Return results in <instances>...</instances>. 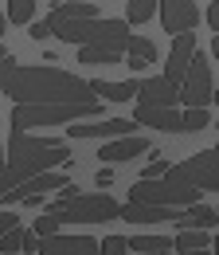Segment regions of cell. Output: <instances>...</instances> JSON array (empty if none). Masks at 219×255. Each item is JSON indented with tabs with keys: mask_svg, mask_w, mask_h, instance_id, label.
I'll return each mask as SVG.
<instances>
[{
	"mask_svg": "<svg viewBox=\"0 0 219 255\" xmlns=\"http://www.w3.org/2000/svg\"><path fill=\"white\" fill-rule=\"evenodd\" d=\"M0 95L12 102H98L86 79L59 67H20L12 63L0 79Z\"/></svg>",
	"mask_w": 219,
	"mask_h": 255,
	"instance_id": "obj_1",
	"label": "cell"
},
{
	"mask_svg": "<svg viewBox=\"0 0 219 255\" xmlns=\"http://www.w3.org/2000/svg\"><path fill=\"white\" fill-rule=\"evenodd\" d=\"M55 165L63 169L74 165V153H71V145H63V137H35L28 129H12L8 145H4V192Z\"/></svg>",
	"mask_w": 219,
	"mask_h": 255,
	"instance_id": "obj_2",
	"label": "cell"
},
{
	"mask_svg": "<svg viewBox=\"0 0 219 255\" xmlns=\"http://www.w3.org/2000/svg\"><path fill=\"white\" fill-rule=\"evenodd\" d=\"M102 102H16L12 110V129H31V126H63L78 118H98Z\"/></svg>",
	"mask_w": 219,
	"mask_h": 255,
	"instance_id": "obj_3",
	"label": "cell"
},
{
	"mask_svg": "<svg viewBox=\"0 0 219 255\" xmlns=\"http://www.w3.org/2000/svg\"><path fill=\"white\" fill-rule=\"evenodd\" d=\"M51 35H59L63 43H102V47H122L125 51V39H129V24L125 20H47Z\"/></svg>",
	"mask_w": 219,
	"mask_h": 255,
	"instance_id": "obj_4",
	"label": "cell"
},
{
	"mask_svg": "<svg viewBox=\"0 0 219 255\" xmlns=\"http://www.w3.org/2000/svg\"><path fill=\"white\" fill-rule=\"evenodd\" d=\"M204 192L196 185H188L180 177L164 173V177H141L133 189H129V200H145V204H168V208H184V204H196Z\"/></svg>",
	"mask_w": 219,
	"mask_h": 255,
	"instance_id": "obj_5",
	"label": "cell"
},
{
	"mask_svg": "<svg viewBox=\"0 0 219 255\" xmlns=\"http://www.w3.org/2000/svg\"><path fill=\"white\" fill-rule=\"evenodd\" d=\"M118 212H122V204L110 192H74L59 208L63 224H110L118 220Z\"/></svg>",
	"mask_w": 219,
	"mask_h": 255,
	"instance_id": "obj_6",
	"label": "cell"
},
{
	"mask_svg": "<svg viewBox=\"0 0 219 255\" xmlns=\"http://www.w3.org/2000/svg\"><path fill=\"white\" fill-rule=\"evenodd\" d=\"M176 98H180L184 106H212V102H216V79H212V59H208V51H192Z\"/></svg>",
	"mask_w": 219,
	"mask_h": 255,
	"instance_id": "obj_7",
	"label": "cell"
},
{
	"mask_svg": "<svg viewBox=\"0 0 219 255\" xmlns=\"http://www.w3.org/2000/svg\"><path fill=\"white\" fill-rule=\"evenodd\" d=\"M168 173L188 181V185H196L200 192H216L219 189V153L216 149H204V153L188 157L184 165H168Z\"/></svg>",
	"mask_w": 219,
	"mask_h": 255,
	"instance_id": "obj_8",
	"label": "cell"
},
{
	"mask_svg": "<svg viewBox=\"0 0 219 255\" xmlns=\"http://www.w3.org/2000/svg\"><path fill=\"white\" fill-rule=\"evenodd\" d=\"M160 4V24H164V32H192L196 24H200V8H196V0H156Z\"/></svg>",
	"mask_w": 219,
	"mask_h": 255,
	"instance_id": "obj_9",
	"label": "cell"
},
{
	"mask_svg": "<svg viewBox=\"0 0 219 255\" xmlns=\"http://www.w3.org/2000/svg\"><path fill=\"white\" fill-rule=\"evenodd\" d=\"M39 255H98V244H94L90 236H39Z\"/></svg>",
	"mask_w": 219,
	"mask_h": 255,
	"instance_id": "obj_10",
	"label": "cell"
},
{
	"mask_svg": "<svg viewBox=\"0 0 219 255\" xmlns=\"http://www.w3.org/2000/svg\"><path fill=\"white\" fill-rule=\"evenodd\" d=\"M133 98L141 102V106H176L180 98H176V87L164 79V75H153V79H141L137 83V91Z\"/></svg>",
	"mask_w": 219,
	"mask_h": 255,
	"instance_id": "obj_11",
	"label": "cell"
},
{
	"mask_svg": "<svg viewBox=\"0 0 219 255\" xmlns=\"http://www.w3.org/2000/svg\"><path fill=\"white\" fill-rule=\"evenodd\" d=\"M192 51H196V32H176V43H172V51H168V63H164V79L180 91V79H184V67L192 59Z\"/></svg>",
	"mask_w": 219,
	"mask_h": 255,
	"instance_id": "obj_12",
	"label": "cell"
},
{
	"mask_svg": "<svg viewBox=\"0 0 219 255\" xmlns=\"http://www.w3.org/2000/svg\"><path fill=\"white\" fill-rule=\"evenodd\" d=\"M149 149V141L141 137V133H122V137H114V141H106L102 149H98V157L110 161V165H118V161H129V157H141Z\"/></svg>",
	"mask_w": 219,
	"mask_h": 255,
	"instance_id": "obj_13",
	"label": "cell"
},
{
	"mask_svg": "<svg viewBox=\"0 0 219 255\" xmlns=\"http://www.w3.org/2000/svg\"><path fill=\"white\" fill-rule=\"evenodd\" d=\"M118 216H125V220L133 224H160V220H176L180 216V208H168V204H145V200H129Z\"/></svg>",
	"mask_w": 219,
	"mask_h": 255,
	"instance_id": "obj_14",
	"label": "cell"
},
{
	"mask_svg": "<svg viewBox=\"0 0 219 255\" xmlns=\"http://www.w3.org/2000/svg\"><path fill=\"white\" fill-rule=\"evenodd\" d=\"M137 122H141V126H153V129H164V133H184L180 114H176L172 106H141V102H137Z\"/></svg>",
	"mask_w": 219,
	"mask_h": 255,
	"instance_id": "obj_15",
	"label": "cell"
},
{
	"mask_svg": "<svg viewBox=\"0 0 219 255\" xmlns=\"http://www.w3.org/2000/svg\"><path fill=\"white\" fill-rule=\"evenodd\" d=\"M216 208H212V204H200V200H196V204H184V208H180V216H176V228H208V232H212V228H216Z\"/></svg>",
	"mask_w": 219,
	"mask_h": 255,
	"instance_id": "obj_16",
	"label": "cell"
},
{
	"mask_svg": "<svg viewBox=\"0 0 219 255\" xmlns=\"http://www.w3.org/2000/svg\"><path fill=\"white\" fill-rule=\"evenodd\" d=\"M78 63H122V47H102V43H78Z\"/></svg>",
	"mask_w": 219,
	"mask_h": 255,
	"instance_id": "obj_17",
	"label": "cell"
},
{
	"mask_svg": "<svg viewBox=\"0 0 219 255\" xmlns=\"http://www.w3.org/2000/svg\"><path fill=\"white\" fill-rule=\"evenodd\" d=\"M51 16L55 20H90V16H98V8L90 0H55Z\"/></svg>",
	"mask_w": 219,
	"mask_h": 255,
	"instance_id": "obj_18",
	"label": "cell"
},
{
	"mask_svg": "<svg viewBox=\"0 0 219 255\" xmlns=\"http://www.w3.org/2000/svg\"><path fill=\"white\" fill-rule=\"evenodd\" d=\"M90 91L94 95H102V98H110V102H129L133 98V91H137V83H106V79H94L90 83Z\"/></svg>",
	"mask_w": 219,
	"mask_h": 255,
	"instance_id": "obj_19",
	"label": "cell"
},
{
	"mask_svg": "<svg viewBox=\"0 0 219 255\" xmlns=\"http://www.w3.org/2000/svg\"><path fill=\"white\" fill-rule=\"evenodd\" d=\"M125 51H129V59L156 63V43H153V39H145V35H129V39H125Z\"/></svg>",
	"mask_w": 219,
	"mask_h": 255,
	"instance_id": "obj_20",
	"label": "cell"
},
{
	"mask_svg": "<svg viewBox=\"0 0 219 255\" xmlns=\"http://www.w3.org/2000/svg\"><path fill=\"white\" fill-rule=\"evenodd\" d=\"M180 126H184V133H200V129H208V126H212L208 106H188L184 114H180Z\"/></svg>",
	"mask_w": 219,
	"mask_h": 255,
	"instance_id": "obj_21",
	"label": "cell"
},
{
	"mask_svg": "<svg viewBox=\"0 0 219 255\" xmlns=\"http://www.w3.org/2000/svg\"><path fill=\"white\" fill-rule=\"evenodd\" d=\"M129 244V252H172V240H164V236H133V240H125Z\"/></svg>",
	"mask_w": 219,
	"mask_h": 255,
	"instance_id": "obj_22",
	"label": "cell"
},
{
	"mask_svg": "<svg viewBox=\"0 0 219 255\" xmlns=\"http://www.w3.org/2000/svg\"><path fill=\"white\" fill-rule=\"evenodd\" d=\"M153 12H156V0H129V4H125V20H129V24L153 20Z\"/></svg>",
	"mask_w": 219,
	"mask_h": 255,
	"instance_id": "obj_23",
	"label": "cell"
},
{
	"mask_svg": "<svg viewBox=\"0 0 219 255\" xmlns=\"http://www.w3.org/2000/svg\"><path fill=\"white\" fill-rule=\"evenodd\" d=\"M12 24H28L35 16V0H8V12H4Z\"/></svg>",
	"mask_w": 219,
	"mask_h": 255,
	"instance_id": "obj_24",
	"label": "cell"
},
{
	"mask_svg": "<svg viewBox=\"0 0 219 255\" xmlns=\"http://www.w3.org/2000/svg\"><path fill=\"white\" fill-rule=\"evenodd\" d=\"M59 228H63V216H55V212H43L39 220H31V232H35V236H55Z\"/></svg>",
	"mask_w": 219,
	"mask_h": 255,
	"instance_id": "obj_25",
	"label": "cell"
},
{
	"mask_svg": "<svg viewBox=\"0 0 219 255\" xmlns=\"http://www.w3.org/2000/svg\"><path fill=\"white\" fill-rule=\"evenodd\" d=\"M20 244H24V228L16 224L12 232H4V236H0V255H20Z\"/></svg>",
	"mask_w": 219,
	"mask_h": 255,
	"instance_id": "obj_26",
	"label": "cell"
},
{
	"mask_svg": "<svg viewBox=\"0 0 219 255\" xmlns=\"http://www.w3.org/2000/svg\"><path fill=\"white\" fill-rule=\"evenodd\" d=\"M125 252H129L125 236H106V240L98 244V255H125Z\"/></svg>",
	"mask_w": 219,
	"mask_h": 255,
	"instance_id": "obj_27",
	"label": "cell"
},
{
	"mask_svg": "<svg viewBox=\"0 0 219 255\" xmlns=\"http://www.w3.org/2000/svg\"><path fill=\"white\" fill-rule=\"evenodd\" d=\"M164 173H168V161H160V153H156V161H149V165L141 169L145 181H149V177H164Z\"/></svg>",
	"mask_w": 219,
	"mask_h": 255,
	"instance_id": "obj_28",
	"label": "cell"
},
{
	"mask_svg": "<svg viewBox=\"0 0 219 255\" xmlns=\"http://www.w3.org/2000/svg\"><path fill=\"white\" fill-rule=\"evenodd\" d=\"M28 35H31V39H47V35H51L47 20H28Z\"/></svg>",
	"mask_w": 219,
	"mask_h": 255,
	"instance_id": "obj_29",
	"label": "cell"
},
{
	"mask_svg": "<svg viewBox=\"0 0 219 255\" xmlns=\"http://www.w3.org/2000/svg\"><path fill=\"white\" fill-rule=\"evenodd\" d=\"M16 224H20V216H16V212H0V236H4V232H12Z\"/></svg>",
	"mask_w": 219,
	"mask_h": 255,
	"instance_id": "obj_30",
	"label": "cell"
},
{
	"mask_svg": "<svg viewBox=\"0 0 219 255\" xmlns=\"http://www.w3.org/2000/svg\"><path fill=\"white\" fill-rule=\"evenodd\" d=\"M204 16H208V24L219 32V0H212V4H208V12H204Z\"/></svg>",
	"mask_w": 219,
	"mask_h": 255,
	"instance_id": "obj_31",
	"label": "cell"
},
{
	"mask_svg": "<svg viewBox=\"0 0 219 255\" xmlns=\"http://www.w3.org/2000/svg\"><path fill=\"white\" fill-rule=\"evenodd\" d=\"M94 181H98V189H106V185H114V173H110V169H102Z\"/></svg>",
	"mask_w": 219,
	"mask_h": 255,
	"instance_id": "obj_32",
	"label": "cell"
},
{
	"mask_svg": "<svg viewBox=\"0 0 219 255\" xmlns=\"http://www.w3.org/2000/svg\"><path fill=\"white\" fill-rule=\"evenodd\" d=\"M180 255H212L208 248H188V252H180Z\"/></svg>",
	"mask_w": 219,
	"mask_h": 255,
	"instance_id": "obj_33",
	"label": "cell"
},
{
	"mask_svg": "<svg viewBox=\"0 0 219 255\" xmlns=\"http://www.w3.org/2000/svg\"><path fill=\"white\" fill-rule=\"evenodd\" d=\"M4 28H8V16H0V35H4Z\"/></svg>",
	"mask_w": 219,
	"mask_h": 255,
	"instance_id": "obj_34",
	"label": "cell"
},
{
	"mask_svg": "<svg viewBox=\"0 0 219 255\" xmlns=\"http://www.w3.org/2000/svg\"><path fill=\"white\" fill-rule=\"evenodd\" d=\"M145 255H168V252H145Z\"/></svg>",
	"mask_w": 219,
	"mask_h": 255,
	"instance_id": "obj_35",
	"label": "cell"
},
{
	"mask_svg": "<svg viewBox=\"0 0 219 255\" xmlns=\"http://www.w3.org/2000/svg\"><path fill=\"white\" fill-rule=\"evenodd\" d=\"M4 55H8V51H4V47H0V59H4Z\"/></svg>",
	"mask_w": 219,
	"mask_h": 255,
	"instance_id": "obj_36",
	"label": "cell"
}]
</instances>
